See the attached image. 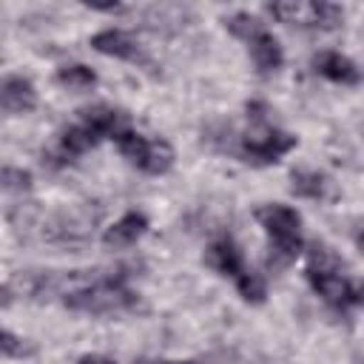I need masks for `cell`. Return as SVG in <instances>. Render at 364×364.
<instances>
[{"label":"cell","mask_w":364,"mask_h":364,"mask_svg":"<svg viewBox=\"0 0 364 364\" xmlns=\"http://www.w3.org/2000/svg\"><path fill=\"white\" fill-rule=\"evenodd\" d=\"M74 284L63 290V301L82 313H117L134 304V293L125 287L122 276H71Z\"/></svg>","instance_id":"obj_1"},{"label":"cell","mask_w":364,"mask_h":364,"mask_svg":"<svg viewBox=\"0 0 364 364\" xmlns=\"http://www.w3.org/2000/svg\"><path fill=\"white\" fill-rule=\"evenodd\" d=\"M256 219L262 222V228L270 236V247H267V267L270 270H284L296 262V256L301 253V216L287 208V205H264L256 210Z\"/></svg>","instance_id":"obj_2"},{"label":"cell","mask_w":364,"mask_h":364,"mask_svg":"<svg viewBox=\"0 0 364 364\" xmlns=\"http://www.w3.org/2000/svg\"><path fill=\"white\" fill-rule=\"evenodd\" d=\"M293 148H296V136L284 134V131H276V128H264L262 134H247L242 139V156L253 165L279 162Z\"/></svg>","instance_id":"obj_3"},{"label":"cell","mask_w":364,"mask_h":364,"mask_svg":"<svg viewBox=\"0 0 364 364\" xmlns=\"http://www.w3.org/2000/svg\"><path fill=\"white\" fill-rule=\"evenodd\" d=\"M307 279H310L313 290L327 304H333L338 310L353 307V304H361V290L347 276H341L338 270H307Z\"/></svg>","instance_id":"obj_4"},{"label":"cell","mask_w":364,"mask_h":364,"mask_svg":"<svg viewBox=\"0 0 364 364\" xmlns=\"http://www.w3.org/2000/svg\"><path fill=\"white\" fill-rule=\"evenodd\" d=\"M34 108H37V91H34L31 80L17 77V74L0 80V111L28 114Z\"/></svg>","instance_id":"obj_5"},{"label":"cell","mask_w":364,"mask_h":364,"mask_svg":"<svg viewBox=\"0 0 364 364\" xmlns=\"http://www.w3.org/2000/svg\"><path fill=\"white\" fill-rule=\"evenodd\" d=\"M91 46L94 51L105 54V57H117V60H136L139 57V46L136 40L122 31V28H105V31H97L91 37Z\"/></svg>","instance_id":"obj_6"},{"label":"cell","mask_w":364,"mask_h":364,"mask_svg":"<svg viewBox=\"0 0 364 364\" xmlns=\"http://www.w3.org/2000/svg\"><path fill=\"white\" fill-rule=\"evenodd\" d=\"M313 65L321 77L333 80V82H341V85H355L361 80V71L355 68V63L338 51H321L313 57Z\"/></svg>","instance_id":"obj_7"},{"label":"cell","mask_w":364,"mask_h":364,"mask_svg":"<svg viewBox=\"0 0 364 364\" xmlns=\"http://www.w3.org/2000/svg\"><path fill=\"white\" fill-rule=\"evenodd\" d=\"M148 230V219L142 213H125L119 222H114L105 233H102V242L108 247H131L142 233Z\"/></svg>","instance_id":"obj_8"},{"label":"cell","mask_w":364,"mask_h":364,"mask_svg":"<svg viewBox=\"0 0 364 364\" xmlns=\"http://www.w3.org/2000/svg\"><path fill=\"white\" fill-rule=\"evenodd\" d=\"M205 262H208V267H213L216 273H225V276H239L245 267H242V253L236 250V245L230 242V239H219V242H213L210 247H208V253H205Z\"/></svg>","instance_id":"obj_9"},{"label":"cell","mask_w":364,"mask_h":364,"mask_svg":"<svg viewBox=\"0 0 364 364\" xmlns=\"http://www.w3.org/2000/svg\"><path fill=\"white\" fill-rule=\"evenodd\" d=\"M247 46H250V57H253L259 71H276L282 65V60H284L282 46L270 31H259Z\"/></svg>","instance_id":"obj_10"},{"label":"cell","mask_w":364,"mask_h":364,"mask_svg":"<svg viewBox=\"0 0 364 364\" xmlns=\"http://www.w3.org/2000/svg\"><path fill=\"white\" fill-rule=\"evenodd\" d=\"M80 122L97 136V139H102V136H108V134H119V114L114 111V108H108V105H91V108H82L80 111Z\"/></svg>","instance_id":"obj_11"},{"label":"cell","mask_w":364,"mask_h":364,"mask_svg":"<svg viewBox=\"0 0 364 364\" xmlns=\"http://www.w3.org/2000/svg\"><path fill=\"white\" fill-rule=\"evenodd\" d=\"M267 11L279 23H301V26H316V3H301V0H282L270 3Z\"/></svg>","instance_id":"obj_12"},{"label":"cell","mask_w":364,"mask_h":364,"mask_svg":"<svg viewBox=\"0 0 364 364\" xmlns=\"http://www.w3.org/2000/svg\"><path fill=\"white\" fill-rule=\"evenodd\" d=\"M327 188H330L327 176H321L316 171H293V176H290V191L304 199H324Z\"/></svg>","instance_id":"obj_13"},{"label":"cell","mask_w":364,"mask_h":364,"mask_svg":"<svg viewBox=\"0 0 364 364\" xmlns=\"http://www.w3.org/2000/svg\"><path fill=\"white\" fill-rule=\"evenodd\" d=\"M100 139L80 122V125H68L63 134H60V151L65 156H77V154H85L88 148H94Z\"/></svg>","instance_id":"obj_14"},{"label":"cell","mask_w":364,"mask_h":364,"mask_svg":"<svg viewBox=\"0 0 364 364\" xmlns=\"http://www.w3.org/2000/svg\"><path fill=\"white\" fill-rule=\"evenodd\" d=\"M171 165H173V148H171L165 139H154V142H148L139 168L156 176V173H165Z\"/></svg>","instance_id":"obj_15"},{"label":"cell","mask_w":364,"mask_h":364,"mask_svg":"<svg viewBox=\"0 0 364 364\" xmlns=\"http://www.w3.org/2000/svg\"><path fill=\"white\" fill-rule=\"evenodd\" d=\"M57 82L65 88H74V91H85L97 82V74L88 65H63L57 71Z\"/></svg>","instance_id":"obj_16"},{"label":"cell","mask_w":364,"mask_h":364,"mask_svg":"<svg viewBox=\"0 0 364 364\" xmlns=\"http://www.w3.org/2000/svg\"><path fill=\"white\" fill-rule=\"evenodd\" d=\"M225 26H228V31H230V34H236V37H239V40H245V43H250L259 31H264L262 20H259V17H253L250 11H236L233 17H228V20H225Z\"/></svg>","instance_id":"obj_17"},{"label":"cell","mask_w":364,"mask_h":364,"mask_svg":"<svg viewBox=\"0 0 364 364\" xmlns=\"http://www.w3.org/2000/svg\"><path fill=\"white\" fill-rule=\"evenodd\" d=\"M114 139H117V148H119V154H122L125 159H131V162H136V165L142 162L145 148H148V139H145V136H139L136 131H125V128H122Z\"/></svg>","instance_id":"obj_18"},{"label":"cell","mask_w":364,"mask_h":364,"mask_svg":"<svg viewBox=\"0 0 364 364\" xmlns=\"http://www.w3.org/2000/svg\"><path fill=\"white\" fill-rule=\"evenodd\" d=\"M236 287H239L242 299H245V301H253V304L264 301V296H267L264 279H262L259 273H253V270H242V273L236 276Z\"/></svg>","instance_id":"obj_19"},{"label":"cell","mask_w":364,"mask_h":364,"mask_svg":"<svg viewBox=\"0 0 364 364\" xmlns=\"http://www.w3.org/2000/svg\"><path fill=\"white\" fill-rule=\"evenodd\" d=\"M0 188L14 191V193H23V191L31 188V173L23 171V168H3L0 171Z\"/></svg>","instance_id":"obj_20"},{"label":"cell","mask_w":364,"mask_h":364,"mask_svg":"<svg viewBox=\"0 0 364 364\" xmlns=\"http://www.w3.org/2000/svg\"><path fill=\"white\" fill-rule=\"evenodd\" d=\"M26 353H31V350L23 344V338H17V336L9 333V330H0V355H3V358H20V355H26Z\"/></svg>","instance_id":"obj_21"},{"label":"cell","mask_w":364,"mask_h":364,"mask_svg":"<svg viewBox=\"0 0 364 364\" xmlns=\"http://www.w3.org/2000/svg\"><path fill=\"white\" fill-rule=\"evenodd\" d=\"M80 364H117L114 358H105V355H82Z\"/></svg>","instance_id":"obj_22"},{"label":"cell","mask_w":364,"mask_h":364,"mask_svg":"<svg viewBox=\"0 0 364 364\" xmlns=\"http://www.w3.org/2000/svg\"><path fill=\"white\" fill-rule=\"evenodd\" d=\"M142 364H191V361H142Z\"/></svg>","instance_id":"obj_23"}]
</instances>
